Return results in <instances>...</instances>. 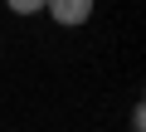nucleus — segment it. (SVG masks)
<instances>
[{"label": "nucleus", "mask_w": 146, "mask_h": 132, "mask_svg": "<svg viewBox=\"0 0 146 132\" xmlns=\"http://www.w3.org/2000/svg\"><path fill=\"white\" fill-rule=\"evenodd\" d=\"M93 5H98V0H44L49 20H54V25H63V29L88 25V20H93Z\"/></svg>", "instance_id": "obj_1"}, {"label": "nucleus", "mask_w": 146, "mask_h": 132, "mask_svg": "<svg viewBox=\"0 0 146 132\" xmlns=\"http://www.w3.org/2000/svg\"><path fill=\"white\" fill-rule=\"evenodd\" d=\"M131 132H146V108H141V103L131 108Z\"/></svg>", "instance_id": "obj_3"}, {"label": "nucleus", "mask_w": 146, "mask_h": 132, "mask_svg": "<svg viewBox=\"0 0 146 132\" xmlns=\"http://www.w3.org/2000/svg\"><path fill=\"white\" fill-rule=\"evenodd\" d=\"M5 5H10L15 15H39V10H44V0H5Z\"/></svg>", "instance_id": "obj_2"}]
</instances>
